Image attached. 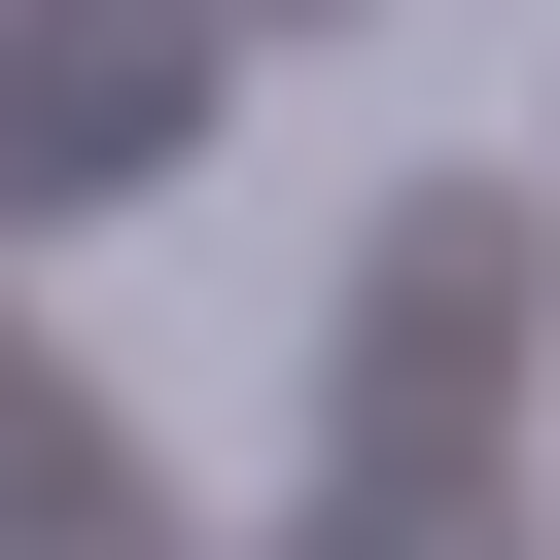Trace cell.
<instances>
[{
	"label": "cell",
	"instance_id": "obj_2",
	"mask_svg": "<svg viewBox=\"0 0 560 560\" xmlns=\"http://www.w3.org/2000/svg\"><path fill=\"white\" fill-rule=\"evenodd\" d=\"M210 0H0V210H70V175H210Z\"/></svg>",
	"mask_w": 560,
	"mask_h": 560
},
{
	"label": "cell",
	"instance_id": "obj_1",
	"mask_svg": "<svg viewBox=\"0 0 560 560\" xmlns=\"http://www.w3.org/2000/svg\"><path fill=\"white\" fill-rule=\"evenodd\" d=\"M525 280H560V210H525V175H385V210H350V280H315V420H350V455H455V420L525 385Z\"/></svg>",
	"mask_w": 560,
	"mask_h": 560
}]
</instances>
